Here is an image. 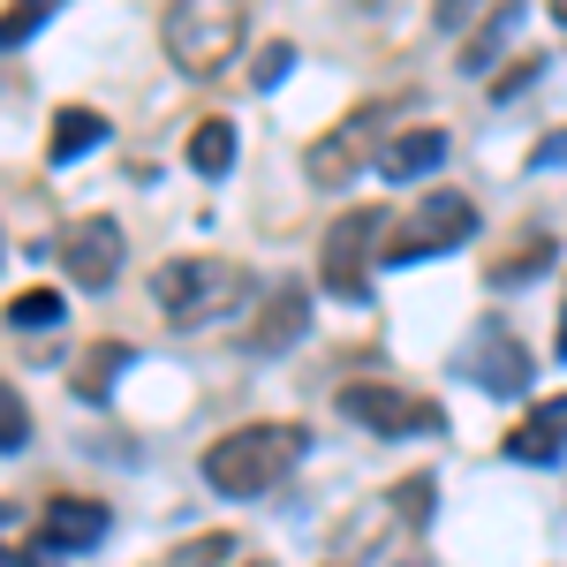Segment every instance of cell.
Here are the masks:
<instances>
[{
  "mask_svg": "<svg viewBox=\"0 0 567 567\" xmlns=\"http://www.w3.org/2000/svg\"><path fill=\"white\" fill-rule=\"evenodd\" d=\"M545 265H553V243H523L515 258L492 265V288H523V280H537V272H545Z\"/></svg>",
  "mask_w": 567,
  "mask_h": 567,
  "instance_id": "17",
  "label": "cell"
},
{
  "mask_svg": "<svg viewBox=\"0 0 567 567\" xmlns=\"http://www.w3.org/2000/svg\"><path fill=\"white\" fill-rule=\"evenodd\" d=\"M341 409H349L363 432H379V439H424V432H446L439 401H424V393H401V386H341Z\"/></svg>",
  "mask_w": 567,
  "mask_h": 567,
  "instance_id": "7",
  "label": "cell"
},
{
  "mask_svg": "<svg viewBox=\"0 0 567 567\" xmlns=\"http://www.w3.org/2000/svg\"><path fill=\"white\" fill-rule=\"evenodd\" d=\"M243 567H265V560H243Z\"/></svg>",
  "mask_w": 567,
  "mask_h": 567,
  "instance_id": "29",
  "label": "cell"
},
{
  "mask_svg": "<svg viewBox=\"0 0 567 567\" xmlns=\"http://www.w3.org/2000/svg\"><path fill=\"white\" fill-rule=\"evenodd\" d=\"M61 318V296L53 288H23L16 303H8V326H53Z\"/></svg>",
  "mask_w": 567,
  "mask_h": 567,
  "instance_id": "20",
  "label": "cell"
},
{
  "mask_svg": "<svg viewBox=\"0 0 567 567\" xmlns=\"http://www.w3.org/2000/svg\"><path fill=\"white\" fill-rule=\"evenodd\" d=\"M529 424H537V432H553L567 446V393H560V401H545V409H529Z\"/></svg>",
  "mask_w": 567,
  "mask_h": 567,
  "instance_id": "24",
  "label": "cell"
},
{
  "mask_svg": "<svg viewBox=\"0 0 567 567\" xmlns=\"http://www.w3.org/2000/svg\"><path fill=\"white\" fill-rule=\"evenodd\" d=\"M106 507L99 499H53L39 515V553H84V545H99L106 537Z\"/></svg>",
  "mask_w": 567,
  "mask_h": 567,
  "instance_id": "11",
  "label": "cell"
},
{
  "mask_svg": "<svg viewBox=\"0 0 567 567\" xmlns=\"http://www.w3.org/2000/svg\"><path fill=\"white\" fill-rule=\"evenodd\" d=\"M106 144V114H91V106H61L53 114V136H45V152H53V167H69V159H84Z\"/></svg>",
  "mask_w": 567,
  "mask_h": 567,
  "instance_id": "13",
  "label": "cell"
},
{
  "mask_svg": "<svg viewBox=\"0 0 567 567\" xmlns=\"http://www.w3.org/2000/svg\"><path fill=\"white\" fill-rule=\"evenodd\" d=\"M31 439V409H23V393H8V379H0V454H16Z\"/></svg>",
  "mask_w": 567,
  "mask_h": 567,
  "instance_id": "21",
  "label": "cell"
},
{
  "mask_svg": "<svg viewBox=\"0 0 567 567\" xmlns=\"http://www.w3.org/2000/svg\"><path fill=\"white\" fill-rule=\"evenodd\" d=\"M0 567H45L39 553H8V545H0Z\"/></svg>",
  "mask_w": 567,
  "mask_h": 567,
  "instance_id": "27",
  "label": "cell"
},
{
  "mask_svg": "<svg viewBox=\"0 0 567 567\" xmlns=\"http://www.w3.org/2000/svg\"><path fill=\"white\" fill-rule=\"evenodd\" d=\"M379 152H386V122H379L371 106H355V114H341L333 130L310 144V182H318V189H341V182H355L363 167H379Z\"/></svg>",
  "mask_w": 567,
  "mask_h": 567,
  "instance_id": "5",
  "label": "cell"
},
{
  "mask_svg": "<svg viewBox=\"0 0 567 567\" xmlns=\"http://www.w3.org/2000/svg\"><path fill=\"white\" fill-rule=\"evenodd\" d=\"M379 227H386V213L379 205H355V213H341L333 227H326V258H318V280L333 288V296H349V303H363V265H371V243H379Z\"/></svg>",
  "mask_w": 567,
  "mask_h": 567,
  "instance_id": "6",
  "label": "cell"
},
{
  "mask_svg": "<svg viewBox=\"0 0 567 567\" xmlns=\"http://www.w3.org/2000/svg\"><path fill=\"white\" fill-rule=\"evenodd\" d=\"M462 371H470L492 401H515V393L529 386V349L507 333V326H477L470 349H462Z\"/></svg>",
  "mask_w": 567,
  "mask_h": 567,
  "instance_id": "9",
  "label": "cell"
},
{
  "mask_svg": "<svg viewBox=\"0 0 567 567\" xmlns=\"http://www.w3.org/2000/svg\"><path fill=\"white\" fill-rule=\"evenodd\" d=\"M303 446H310L303 424H243V432L205 446V484L227 492V499H258L303 462Z\"/></svg>",
  "mask_w": 567,
  "mask_h": 567,
  "instance_id": "1",
  "label": "cell"
},
{
  "mask_svg": "<svg viewBox=\"0 0 567 567\" xmlns=\"http://www.w3.org/2000/svg\"><path fill=\"white\" fill-rule=\"evenodd\" d=\"M189 167L205 182H219L227 167H235V122H219V114H205L197 130H189Z\"/></svg>",
  "mask_w": 567,
  "mask_h": 567,
  "instance_id": "14",
  "label": "cell"
},
{
  "mask_svg": "<svg viewBox=\"0 0 567 567\" xmlns=\"http://www.w3.org/2000/svg\"><path fill=\"white\" fill-rule=\"evenodd\" d=\"M159 39H167V61H175L182 76H219L243 39H250V23H243V8H227V0H189V8H167L159 16Z\"/></svg>",
  "mask_w": 567,
  "mask_h": 567,
  "instance_id": "3",
  "label": "cell"
},
{
  "mask_svg": "<svg viewBox=\"0 0 567 567\" xmlns=\"http://www.w3.org/2000/svg\"><path fill=\"white\" fill-rule=\"evenodd\" d=\"M288 69H296V45H288V39H265L258 53H250V84H258V91H272Z\"/></svg>",
  "mask_w": 567,
  "mask_h": 567,
  "instance_id": "18",
  "label": "cell"
},
{
  "mask_svg": "<svg viewBox=\"0 0 567 567\" xmlns=\"http://www.w3.org/2000/svg\"><path fill=\"white\" fill-rule=\"evenodd\" d=\"M130 341H99V349H84V363H76V379H69V386L84 393V401H106V393H114V371H122V363H130Z\"/></svg>",
  "mask_w": 567,
  "mask_h": 567,
  "instance_id": "15",
  "label": "cell"
},
{
  "mask_svg": "<svg viewBox=\"0 0 567 567\" xmlns=\"http://www.w3.org/2000/svg\"><path fill=\"white\" fill-rule=\"evenodd\" d=\"M560 159H567V130H560V136H545V144L529 152V167H560Z\"/></svg>",
  "mask_w": 567,
  "mask_h": 567,
  "instance_id": "25",
  "label": "cell"
},
{
  "mask_svg": "<svg viewBox=\"0 0 567 567\" xmlns=\"http://www.w3.org/2000/svg\"><path fill=\"white\" fill-rule=\"evenodd\" d=\"M439 159H446V130H439V122H416V130H393L386 136L379 175H386V182H416V175H432Z\"/></svg>",
  "mask_w": 567,
  "mask_h": 567,
  "instance_id": "12",
  "label": "cell"
},
{
  "mask_svg": "<svg viewBox=\"0 0 567 567\" xmlns=\"http://www.w3.org/2000/svg\"><path fill=\"white\" fill-rule=\"evenodd\" d=\"M432 492H439V484L424 477V470H416V477H401V484H393V507H401L409 523H424V515H432Z\"/></svg>",
  "mask_w": 567,
  "mask_h": 567,
  "instance_id": "23",
  "label": "cell"
},
{
  "mask_svg": "<svg viewBox=\"0 0 567 567\" xmlns=\"http://www.w3.org/2000/svg\"><path fill=\"white\" fill-rule=\"evenodd\" d=\"M53 258L69 265V280L76 288H114V272H122V227L106 213H84L61 227V243H53Z\"/></svg>",
  "mask_w": 567,
  "mask_h": 567,
  "instance_id": "8",
  "label": "cell"
},
{
  "mask_svg": "<svg viewBox=\"0 0 567 567\" xmlns=\"http://www.w3.org/2000/svg\"><path fill=\"white\" fill-rule=\"evenodd\" d=\"M537 69H545V61H515V69H507V76H499V91H523L529 76H537Z\"/></svg>",
  "mask_w": 567,
  "mask_h": 567,
  "instance_id": "26",
  "label": "cell"
},
{
  "mask_svg": "<svg viewBox=\"0 0 567 567\" xmlns=\"http://www.w3.org/2000/svg\"><path fill=\"white\" fill-rule=\"evenodd\" d=\"M45 16H53V0H23V8H8V16H0V53H8V45H23Z\"/></svg>",
  "mask_w": 567,
  "mask_h": 567,
  "instance_id": "22",
  "label": "cell"
},
{
  "mask_svg": "<svg viewBox=\"0 0 567 567\" xmlns=\"http://www.w3.org/2000/svg\"><path fill=\"white\" fill-rule=\"evenodd\" d=\"M235 553H243V545H235L227 529H213V537H189V545L175 553V567H227Z\"/></svg>",
  "mask_w": 567,
  "mask_h": 567,
  "instance_id": "19",
  "label": "cell"
},
{
  "mask_svg": "<svg viewBox=\"0 0 567 567\" xmlns=\"http://www.w3.org/2000/svg\"><path fill=\"white\" fill-rule=\"evenodd\" d=\"M0 523H8V499H0Z\"/></svg>",
  "mask_w": 567,
  "mask_h": 567,
  "instance_id": "28",
  "label": "cell"
},
{
  "mask_svg": "<svg viewBox=\"0 0 567 567\" xmlns=\"http://www.w3.org/2000/svg\"><path fill=\"white\" fill-rule=\"evenodd\" d=\"M470 235H477V205H470L462 189H432L416 213L393 227L386 265H416V258H439V250H462Z\"/></svg>",
  "mask_w": 567,
  "mask_h": 567,
  "instance_id": "4",
  "label": "cell"
},
{
  "mask_svg": "<svg viewBox=\"0 0 567 567\" xmlns=\"http://www.w3.org/2000/svg\"><path fill=\"white\" fill-rule=\"evenodd\" d=\"M152 296L167 310V326H213L227 310H243L250 296V272L235 258H175L152 272Z\"/></svg>",
  "mask_w": 567,
  "mask_h": 567,
  "instance_id": "2",
  "label": "cell"
},
{
  "mask_svg": "<svg viewBox=\"0 0 567 567\" xmlns=\"http://www.w3.org/2000/svg\"><path fill=\"white\" fill-rule=\"evenodd\" d=\"M303 326H310V288H303V280H280V288L258 303V318H250V349H258V355L296 349Z\"/></svg>",
  "mask_w": 567,
  "mask_h": 567,
  "instance_id": "10",
  "label": "cell"
},
{
  "mask_svg": "<svg viewBox=\"0 0 567 567\" xmlns=\"http://www.w3.org/2000/svg\"><path fill=\"white\" fill-rule=\"evenodd\" d=\"M515 23H523V8H499V16H484V31L470 45H462V69H470V76H477L484 61H492V53H499V45L515 39Z\"/></svg>",
  "mask_w": 567,
  "mask_h": 567,
  "instance_id": "16",
  "label": "cell"
}]
</instances>
